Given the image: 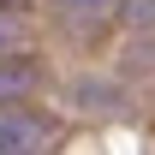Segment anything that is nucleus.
I'll return each mask as SVG.
<instances>
[{
  "label": "nucleus",
  "mask_w": 155,
  "mask_h": 155,
  "mask_svg": "<svg viewBox=\"0 0 155 155\" xmlns=\"http://www.w3.org/2000/svg\"><path fill=\"white\" fill-rule=\"evenodd\" d=\"M66 6H72L78 18H90V24H96V18H107V12H114V0H66Z\"/></svg>",
  "instance_id": "2"
},
{
  "label": "nucleus",
  "mask_w": 155,
  "mask_h": 155,
  "mask_svg": "<svg viewBox=\"0 0 155 155\" xmlns=\"http://www.w3.org/2000/svg\"><path fill=\"white\" fill-rule=\"evenodd\" d=\"M0 149H36V131H30V125H6V119H0Z\"/></svg>",
  "instance_id": "1"
}]
</instances>
